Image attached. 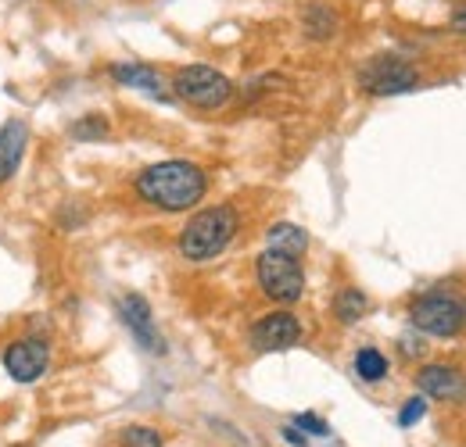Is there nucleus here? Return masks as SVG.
<instances>
[{
    "label": "nucleus",
    "mask_w": 466,
    "mask_h": 447,
    "mask_svg": "<svg viewBox=\"0 0 466 447\" xmlns=\"http://www.w3.org/2000/svg\"><path fill=\"white\" fill-rule=\"evenodd\" d=\"M133 186H137V197L158 212H187L205 197L208 175L194 162L173 158V162H158V165L144 168Z\"/></svg>",
    "instance_id": "obj_1"
},
{
    "label": "nucleus",
    "mask_w": 466,
    "mask_h": 447,
    "mask_svg": "<svg viewBox=\"0 0 466 447\" xmlns=\"http://www.w3.org/2000/svg\"><path fill=\"white\" fill-rule=\"evenodd\" d=\"M233 236H237V212H233L230 204L205 208V212H198L190 223L183 225L179 254L187 262H212V258H219L230 247Z\"/></svg>",
    "instance_id": "obj_2"
},
{
    "label": "nucleus",
    "mask_w": 466,
    "mask_h": 447,
    "mask_svg": "<svg viewBox=\"0 0 466 447\" xmlns=\"http://www.w3.org/2000/svg\"><path fill=\"white\" fill-rule=\"evenodd\" d=\"M173 94L190 108L216 112L233 97V83L212 65H183L173 75Z\"/></svg>",
    "instance_id": "obj_3"
},
{
    "label": "nucleus",
    "mask_w": 466,
    "mask_h": 447,
    "mask_svg": "<svg viewBox=\"0 0 466 447\" xmlns=\"http://www.w3.org/2000/svg\"><path fill=\"white\" fill-rule=\"evenodd\" d=\"M359 86L370 97H399V94H412L420 86V72L416 65L399 55H377L370 57L359 68Z\"/></svg>",
    "instance_id": "obj_4"
},
{
    "label": "nucleus",
    "mask_w": 466,
    "mask_h": 447,
    "mask_svg": "<svg viewBox=\"0 0 466 447\" xmlns=\"http://www.w3.org/2000/svg\"><path fill=\"white\" fill-rule=\"evenodd\" d=\"M255 276H258L262 293L277 304H294L305 293V273H301L298 258L288 251H273V247L262 251L255 262Z\"/></svg>",
    "instance_id": "obj_5"
},
{
    "label": "nucleus",
    "mask_w": 466,
    "mask_h": 447,
    "mask_svg": "<svg viewBox=\"0 0 466 447\" xmlns=\"http://www.w3.org/2000/svg\"><path fill=\"white\" fill-rule=\"evenodd\" d=\"M409 319L420 333L427 336H456L466 330V308L460 301L445 297V293H427V297L412 301Z\"/></svg>",
    "instance_id": "obj_6"
},
{
    "label": "nucleus",
    "mask_w": 466,
    "mask_h": 447,
    "mask_svg": "<svg viewBox=\"0 0 466 447\" xmlns=\"http://www.w3.org/2000/svg\"><path fill=\"white\" fill-rule=\"evenodd\" d=\"M4 362V372L15 380V383H36L47 369H51V347L47 340H36V336H22V340H11L0 354Z\"/></svg>",
    "instance_id": "obj_7"
},
{
    "label": "nucleus",
    "mask_w": 466,
    "mask_h": 447,
    "mask_svg": "<svg viewBox=\"0 0 466 447\" xmlns=\"http://www.w3.org/2000/svg\"><path fill=\"white\" fill-rule=\"evenodd\" d=\"M301 340V323L291 312H269L251 326V347L255 351H288Z\"/></svg>",
    "instance_id": "obj_8"
},
{
    "label": "nucleus",
    "mask_w": 466,
    "mask_h": 447,
    "mask_svg": "<svg viewBox=\"0 0 466 447\" xmlns=\"http://www.w3.org/2000/svg\"><path fill=\"white\" fill-rule=\"evenodd\" d=\"M118 315H122L126 330L137 336V343H140L144 351L166 354V343H162V336L155 333V323H151V304H147L140 293H126V297L118 301Z\"/></svg>",
    "instance_id": "obj_9"
},
{
    "label": "nucleus",
    "mask_w": 466,
    "mask_h": 447,
    "mask_svg": "<svg viewBox=\"0 0 466 447\" xmlns=\"http://www.w3.org/2000/svg\"><path fill=\"white\" fill-rule=\"evenodd\" d=\"M25 147H29V122L25 118H7L0 125V186L18 175Z\"/></svg>",
    "instance_id": "obj_10"
},
{
    "label": "nucleus",
    "mask_w": 466,
    "mask_h": 447,
    "mask_svg": "<svg viewBox=\"0 0 466 447\" xmlns=\"http://www.w3.org/2000/svg\"><path fill=\"white\" fill-rule=\"evenodd\" d=\"M416 387L427 393V397H438V401L466 397L463 372L452 369V365H423V369L416 372Z\"/></svg>",
    "instance_id": "obj_11"
},
{
    "label": "nucleus",
    "mask_w": 466,
    "mask_h": 447,
    "mask_svg": "<svg viewBox=\"0 0 466 447\" xmlns=\"http://www.w3.org/2000/svg\"><path fill=\"white\" fill-rule=\"evenodd\" d=\"M108 75L116 79L118 86H129V90H147V94H162V75H158V68H151V65H140V61H116L112 68H108Z\"/></svg>",
    "instance_id": "obj_12"
},
{
    "label": "nucleus",
    "mask_w": 466,
    "mask_h": 447,
    "mask_svg": "<svg viewBox=\"0 0 466 447\" xmlns=\"http://www.w3.org/2000/svg\"><path fill=\"white\" fill-rule=\"evenodd\" d=\"M301 29H305L309 40H330V36H338L341 18H338V11L330 4L312 0V4L301 7Z\"/></svg>",
    "instance_id": "obj_13"
},
{
    "label": "nucleus",
    "mask_w": 466,
    "mask_h": 447,
    "mask_svg": "<svg viewBox=\"0 0 466 447\" xmlns=\"http://www.w3.org/2000/svg\"><path fill=\"white\" fill-rule=\"evenodd\" d=\"M266 240H269V247L273 251H288V254H305V247H309V233L301 229V225H291V223H277L269 225V233H266Z\"/></svg>",
    "instance_id": "obj_14"
},
{
    "label": "nucleus",
    "mask_w": 466,
    "mask_h": 447,
    "mask_svg": "<svg viewBox=\"0 0 466 447\" xmlns=\"http://www.w3.org/2000/svg\"><path fill=\"white\" fill-rule=\"evenodd\" d=\"M366 312H370V297H366L359 286H345V290L338 293V301H334V315H338V323H345V326L359 323Z\"/></svg>",
    "instance_id": "obj_15"
},
{
    "label": "nucleus",
    "mask_w": 466,
    "mask_h": 447,
    "mask_svg": "<svg viewBox=\"0 0 466 447\" xmlns=\"http://www.w3.org/2000/svg\"><path fill=\"white\" fill-rule=\"evenodd\" d=\"M355 376L366 383H380L388 376V358L377 347H359L355 351Z\"/></svg>",
    "instance_id": "obj_16"
},
{
    "label": "nucleus",
    "mask_w": 466,
    "mask_h": 447,
    "mask_svg": "<svg viewBox=\"0 0 466 447\" xmlns=\"http://www.w3.org/2000/svg\"><path fill=\"white\" fill-rule=\"evenodd\" d=\"M68 136L76 144H101L108 136V118L105 114H83L68 125Z\"/></svg>",
    "instance_id": "obj_17"
},
{
    "label": "nucleus",
    "mask_w": 466,
    "mask_h": 447,
    "mask_svg": "<svg viewBox=\"0 0 466 447\" xmlns=\"http://www.w3.org/2000/svg\"><path fill=\"white\" fill-rule=\"evenodd\" d=\"M122 447H162V433L151 426H129L122 430Z\"/></svg>",
    "instance_id": "obj_18"
},
{
    "label": "nucleus",
    "mask_w": 466,
    "mask_h": 447,
    "mask_svg": "<svg viewBox=\"0 0 466 447\" xmlns=\"http://www.w3.org/2000/svg\"><path fill=\"white\" fill-rule=\"evenodd\" d=\"M423 415H427V401H423V397H409L402 415H399V426H416Z\"/></svg>",
    "instance_id": "obj_19"
},
{
    "label": "nucleus",
    "mask_w": 466,
    "mask_h": 447,
    "mask_svg": "<svg viewBox=\"0 0 466 447\" xmlns=\"http://www.w3.org/2000/svg\"><path fill=\"white\" fill-rule=\"evenodd\" d=\"M294 426H301V430H305L309 437H327V433H330V426H327V422H323L319 415H312V412L298 415V419H294Z\"/></svg>",
    "instance_id": "obj_20"
},
{
    "label": "nucleus",
    "mask_w": 466,
    "mask_h": 447,
    "mask_svg": "<svg viewBox=\"0 0 466 447\" xmlns=\"http://www.w3.org/2000/svg\"><path fill=\"white\" fill-rule=\"evenodd\" d=\"M449 22H452V29H456V33H466V0L463 4H456V11H452V18H449Z\"/></svg>",
    "instance_id": "obj_21"
},
{
    "label": "nucleus",
    "mask_w": 466,
    "mask_h": 447,
    "mask_svg": "<svg viewBox=\"0 0 466 447\" xmlns=\"http://www.w3.org/2000/svg\"><path fill=\"white\" fill-rule=\"evenodd\" d=\"M83 219H86V215H83V212H72V208H65V212H61V215H58V223L65 225V229H72V225H79V223H83Z\"/></svg>",
    "instance_id": "obj_22"
},
{
    "label": "nucleus",
    "mask_w": 466,
    "mask_h": 447,
    "mask_svg": "<svg viewBox=\"0 0 466 447\" xmlns=\"http://www.w3.org/2000/svg\"><path fill=\"white\" fill-rule=\"evenodd\" d=\"M284 441L294 444V447H301L305 444V433H301V430H294V426H284Z\"/></svg>",
    "instance_id": "obj_23"
}]
</instances>
